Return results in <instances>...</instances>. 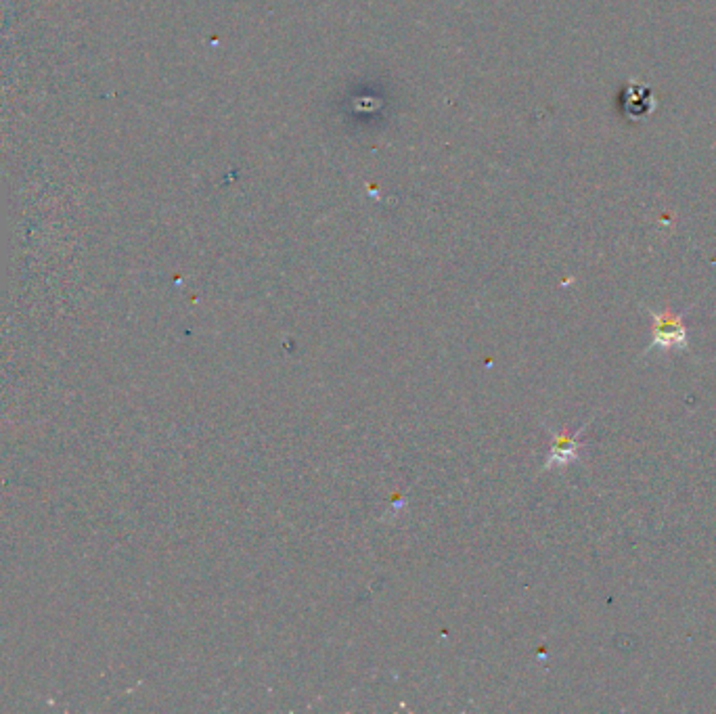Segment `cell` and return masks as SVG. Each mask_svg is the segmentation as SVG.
I'll return each mask as SVG.
<instances>
[{
    "instance_id": "1",
    "label": "cell",
    "mask_w": 716,
    "mask_h": 714,
    "mask_svg": "<svg viewBox=\"0 0 716 714\" xmlns=\"http://www.w3.org/2000/svg\"><path fill=\"white\" fill-rule=\"evenodd\" d=\"M693 306H689L683 312H673L670 308L654 310L647 308L650 312V319L654 323V338L652 344L643 350V356L652 354L656 350L668 352V350H685L689 346V331L685 327V317Z\"/></svg>"
},
{
    "instance_id": "2",
    "label": "cell",
    "mask_w": 716,
    "mask_h": 714,
    "mask_svg": "<svg viewBox=\"0 0 716 714\" xmlns=\"http://www.w3.org/2000/svg\"><path fill=\"white\" fill-rule=\"evenodd\" d=\"M587 428V423L583 428L576 432V436H568V434H555V442H553V451L549 455V461L545 467H557V465H568L572 461L580 459V444H578V436L583 434V430Z\"/></svg>"
}]
</instances>
